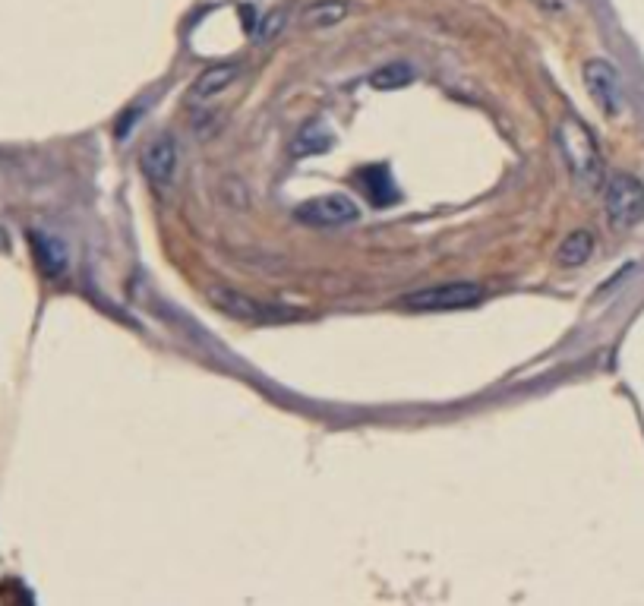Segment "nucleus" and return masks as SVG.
<instances>
[{
  "mask_svg": "<svg viewBox=\"0 0 644 606\" xmlns=\"http://www.w3.org/2000/svg\"><path fill=\"white\" fill-rule=\"evenodd\" d=\"M556 146L559 155L566 161L569 174L585 187H600V177H603V158H600V146L594 133L581 124L578 117H566L562 124L556 127Z\"/></svg>",
  "mask_w": 644,
  "mask_h": 606,
  "instance_id": "nucleus-1",
  "label": "nucleus"
},
{
  "mask_svg": "<svg viewBox=\"0 0 644 606\" xmlns=\"http://www.w3.org/2000/svg\"><path fill=\"white\" fill-rule=\"evenodd\" d=\"M212 303L221 310V313H228L234 319H250V322H269V319H288L291 313H275V307H269V303H259L247 294H240L234 288H212L209 291Z\"/></svg>",
  "mask_w": 644,
  "mask_h": 606,
  "instance_id": "nucleus-6",
  "label": "nucleus"
},
{
  "mask_svg": "<svg viewBox=\"0 0 644 606\" xmlns=\"http://www.w3.org/2000/svg\"><path fill=\"white\" fill-rule=\"evenodd\" d=\"M332 146V133L326 124H307L294 139V155H319Z\"/></svg>",
  "mask_w": 644,
  "mask_h": 606,
  "instance_id": "nucleus-12",
  "label": "nucleus"
},
{
  "mask_svg": "<svg viewBox=\"0 0 644 606\" xmlns=\"http://www.w3.org/2000/svg\"><path fill=\"white\" fill-rule=\"evenodd\" d=\"M278 23H281V13H275V16H269V19H266V29H263V35H275V32L281 29Z\"/></svg>",
  "mask_w": 644,
  "mask_h": 606,
  "instance_id": "nucleus-14",
  "label": "nucleus"
},
{
  "mask_svg": "<svg viewBox=\"0 0 644 606\" xmlns=\"http://www.w3.org/2000/svg\"><path fill=\"white\" fill-rule=\"evenodd\" d=\"M591 253H594V237H591V231H572V234L559 244V262H562V266H569V269L585 266V262L591 259Z\"/></svg>",
  "mask_w": 644,
  "mask_h": 606,
  "instance_id": "nucleus-10",
  "label": "nucleus"
},
{
  "mask_svg": "<svg viewBox=\"0 0 644 606\" xmlns=\"http://www.w3.org/2000/svg\"><path fill=\"white\" fill-rule=\"evenodd\" d=\"M348 13H351V7L345 4V0H313V4L300 13V23H304L307 29H332Z\"/></svg>",
  "mask_w": 644,
  "mask_h": 606,
  "instance_id": "nucleus-8",
  "label": "nucleus"
},
{
  "mask_svg": "<svg viewBox=\"0 0 644 606\" xmlns=\"http://www.w3.org/2000/svg\"><path fill=\"white\" fill-rule=\"evenodd\" d=\"M240 76V67L237 64H221V67H212V70H206L203 76L196 79V86H193V98H215V95H221L225 92L234 79Z\"/></svg>",
  "mask_w": 644,
  "mask_h": 606,
  "instance_id": "nucleus-9",
  "label": "nucleus"
},
{
  "mask_svg": "<svg viewBox=\"0 0 644 606\" xmlns=\"http://www.w3.org/2000/svg\"><path fill=\"white\" fill-rule=\"evenodd\" d=\"M483 297V288L474 281H452V285H433L424 291H414L401 297V307L414 313H449V310H468Z\"/></svg>",
  "mask_w": 644,
  "mask_h": 606,
  "instance_id": "nucleus-3",
  "label": "nucleus"
},
{
  "mask_svg": "<svg viewBox=\"0 0 644 606\" xmlns=\"http://www.w3.org/2000/svg\"><path fill=\"white\" fill-rule=\"evenodd\" d=\"M143 171L152 184H171L177 174V143L171 136H161L146 149L143 155Z\"/></svg>",
  "mask_w": 644,
  "mask_h": 606,
  "instance_id": "nucleus-7",
  "label": "nucleus"
},
{
  "mask_svg": "<svg viewBox=\"0 0 644 606\" xmlns=\"http://www.w3.org/2000/svg\"><path fill=\"white\" fill-rule=\"evenodd\" d=\"M414 83V67L408 64H386L379 67L373 76H370V86L379 89V92H389V89H405Z\"/></svg>",
  "mask_w": 644,
  "mask_h": 606,
  "instance_id": "nucleus-11",
  "label": "nucleus"
},
{
  "mask_svg": "<svg viewBox=\"0 0 644 606\" xmlns=\"http://www.w3.org/2000/svg\"><path fill=\"white\" fill-rule=\"evenodd\" d=\"M603 212L616 231H629L644 218V184L635 174H613L603 190Z\"/></svg>",
  "mask_w": 644,
  "mask_h": 606,
  "instance_id": "nucleus-2",
  "label": "nucleus"
},
{
  "mask_svg": "<svg viewBox=\"0 0 644 606\" xmlns=\"http://www.w3.org/2000/svg\"><path fill=\"white\" fill-rule=\"evenodd\" d=\"M581 76H585V89L588 95L597 101V105L607 111V114H619L622 111V79H619V70L610 64V60H603V57H591L585 70H581Z\"/></svg>",
  "mask_w": 644,
  "mask_h": 606,
  "instance_id": "nucleus-5",
  "label": "nucleus"
},
{
  "mask_svg": "<svg viewBox=\"0 0 644 606\" xmlns=\"http://www.w3.org/2000/svg\"><path fill=\"white\" fill-rule=\"evenodd\" d=\"M294 218L307 228H341L351 225V221L360 218L357 202L345 193H329V196H316L300 202L294 209Z\"/></svg>",
  "mask_w": 644,
  "mask_h": 606,
  "instance_id": "nucleus-4",
  "label": "nucleus"
},
{
  "mask_svg": "<svg viewBox=\"0 0 644 606\" xmlns=\"http://www.w3.org/2000/svg\"><path fill=\"white\" fill-rule=\"evenodd\" d=\"M32 244H35V256L42 262V269L48 275H60L67 266V256H64V247L57 244L51 237H42V234H32Z\"/></svg>",
  "mask_w": 644,
  "mask_h": 606,
  "instance_id": "nucleus-13",
  "label": "nucleus"
}]
</instances>
